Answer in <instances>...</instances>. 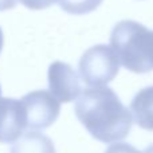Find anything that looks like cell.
<instances>
[{
  "mask_svg": "<svg viewBox=\"0 0 153 153\" xmlns=\"http://www.w3.org/2000/svg\"><path fill=\"white\" fill-rule=\"evenodd\" d=\"M75 114L87 132L105 144L124 140L133 124L129 109L106 86L83 90L76 98Z\"/></svg>",
  "mask_w": 153,
  "mask_h": 153,
  "instance_id": "6da1fadb",
  "label": "cell"
},
{
  "mask_svg": "<svg viewBox=\"0 0 153 153\" xmlns=\"http://www.w3.org/2000/svg\"><path fill=\"white\" fill-rule=\"evenodd\" d=\"M110 47L120 65L136 74L153 70V31L134 20H122L110 34Z\"/></svg>",
  "mask_w": 153,
  "mask_h": 153,
  "instance_id": "7a4b0ae2",
  "label": "cell"
},
{
  "mask_svg": "<svg viewBox=\"0 0 153 153\" xmlns=\"http://www.w3.org/2000/svg\"><path fill=\"white\" fill-rule=\"evenodd\" d=\"M78 70L79 76L89 87H102L116 78L120 62L110 46L97 45L83 53Z\"/></svg>",
  "mask_w": 153,
  "mask_h": 153,
  "instance_id": "3957f363",
  "label": "cell"
},
{
  "mask_svg": "<svg viewBox=\"0 0 153 153\" xmlns=\"http://www.w3.org/2000/svg\"><path fill=\"white\" fill-rule=\"evenodd\" d=\"M26 114L27 128L42 130L56 121L61 113V103L47 90H35L20 100Z\"/></svg>",
  "mask_w": 153,
  "mask_h": 153,
  "instance_id": "277c9868",
  "label": "cell"
},
{
  "mask_svg": "<svg viewBox=\"0 0 153 153\" xmlns=\"http://www.w3.org/2000/svg\"><path fill=\"white\" fill-rule=\"evenodd\" d=\"M48 89L59 103L71 102L76 100L82 93L79 75L70 65L65 62H54L48 67Z\"/></svg>",
  "mask_w": 153,
  "mask_h": 153,
  "instance_id": "5b68a950",
  "label": "cell"
},
{
  "mask_svg": "<svg viewBox=\"0 0 153 153\" xmlns=\"http://www.w3.org/2000/svg\"><path fill=\"white\" fill-rule=\"evenodd\" d=\"M26 129V114L20 100L0 97V143H15Z\"/></svg>",
  "mask_w": 153,
  "mask_h": 153,
  "instance_id": "8992f818",
  "label": "cell"
},
{
  "mask_svg": "<svg viewBox=\"0 0 153 153\" xmlns=\"http://www.w3.org/2000/svg\"><path fill=\"white\" fill-rule=\"evenodd\" d=\"M132 120L140 128L153 130V86L140 90L130 102Z\"/></svg>",
  "mask_w": 153,
  "mask_h": 153,
  "instance_id": "52a82bcc",
  "label": "cell"
},
{
  "mask_svg": "<svg viewBox=\"0 0 153 153\" xmlns=\"http://www.w3.org/2000/svg\"><path fill=\"white\" fill-rule=\"evenodd\" d=\"M10 153H55V148L51 138L32 130L15 141Z\"/></svg>",
  "mask_w": 153,
  "mask_h": 153,
  "instance_id": "ba28073f",
  "label": "cell"
},
{
  "mask_svg": "<svg viewBox=\"0 0 153 153\" xmlns=\"http://www.w3.org/2000/svg\"><path fill=\"white\" fill-rule=\"evenodd\" d=\"M103 0H59V5L63 11L73 15H85L97 10Z\"/></svg>",
  "mask_w": 153,
  "mask_h": 153,
  "instance_id": "9c48e42d",
  "label": "cell"
},
{
  "mask_svg": "<svg viewBox=\"0 0 153 153\" xmlns=\"http://www.w3.org/2000/svg\"><path fill=\"white\" fill-rule=\"evenodd\" d=\"M19 1L30 10H45L58 3L59 0H19Z\"/></svg>",
  "mask_w": 153,
  "mask_h": 153,
  "instance_id": "30bf717a",
  "label": "cell"
},
{
  "mask_svg": "<svg viewBox=\"0 0 153 153\" xmlns=\"http://www.w3.org/2000/svg\"><path fill=\"white\" fill-rule=\"evenodd\" d=\"M105 153H143L138 149H136L134 146L129 145V144L125 143H113L108 149H106Z\"/></svg>",
  "mask_w": 153,
  "mask_h": 153,
  "instance_id": "8fae6325",
  "label": "cell"
},
{
  "mask_svg": "<svg viewBox=\"0 0 153 153\" xmlns=\"http://www.w3.org/2000/svg\"><path fill=\"white\" fill-rule=\"evenodd\" d=\"M18 0H0V11H7L12 10L16 5Z\"/></svg>",
  "mask_w": 153,
  "mask_h": 153,
  "instance_id": "7c38bea8",
  "label": "cell"
},
{
  "mask_svg": "<svg viewBox=\"0 0 153 153\" xmlns=\"http://www.w3.org/2000/svg\"><path fill=\"white\" fill-rule=\"evenodd\" d=\"M3 46H4V35H3V30L0 27V53L3 50Z\"/></svg>",
  "mask_w": 153,
  "mask_h": 153,
  "instance_id": "4fadbf2b",
  "label": "cell"
},
{
  "mask_svg": "<svg viewBox=\"0 0 153 153\" xmlns=\"http://www.w3.org/2000/svg\"><path fill=\"white\" fill-rule=\"evenodd\" d=\"M144 153H153V145H151V146H149V148L146 149V151L144 152Z\"/></svg>",
  "mask_w": 153,
  "mask_h": 153,
  "instance_id": "5bb4252c",
  "label": "cell"
},
{
  "mask_svg": "<svg viewBox=\"0 0 153 153\" xmlns=\"http://www.w3.org/2000/svg\"><path fill=\"white\" fill-rule=\"evenodd\" d=\"M0 97H1V86H0Z\"/></svg>",
  "mask_w": 153,
  "mask_h": 153,
  "instance_id": "9a60e30c",
  "label": "cell"
}]
</instances>
